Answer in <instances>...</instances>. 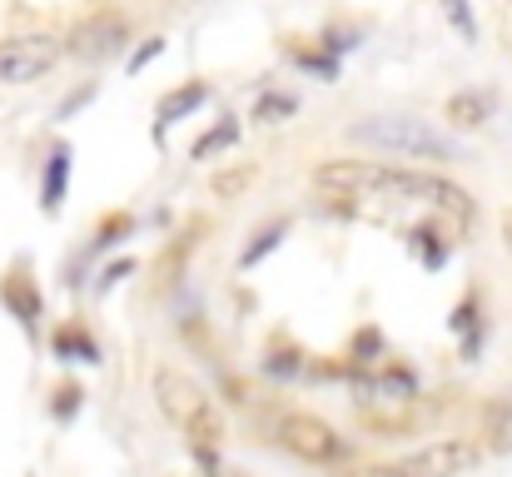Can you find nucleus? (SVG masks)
<instances>
[{
  "instance_id": "f257e3e1",
  "label": "nucleus",
  "mask_w": 512,
  "mask_h": 477,
  "mask_svg": "<svg viewBox=\"0 0 512 477\" xmlns=\"http://www.w3.org/2000/svg\"><path fill=\"white\" fill-rule=\"evenodd\" d=\"M314 184L319 189H334V194H373V199L438 204V209H453L458 219H473L468 189H458V184H448L438 174H423V169H388V164H368V159H334V164H319L314 169Z\"/></svg>"
},
{
  "instance_id": "f03ea898",
  "label": "nucleus",
  "mask_w": 512,
  "mask_h": 477,
  "mask_svg": "<svg viewBox=\"0 0 512 477\" xmlns=\"http://www.w3.org/2000/svg\"><path fill=\"white\" fill-rule=\"evenodd\" d=\"M150 383H155V403H160V413L170 418L194 448H219V443H224V418H219L214 398H209L189 373H179V368H155Z\"/></svg>"
},
{
  "instance_id": "7ed1b4c3",
  "label": "nucleus",
  "mask_w": 512,
  "mask_h": 477,
  "mask_svg": "<svg viewBox=\"0 0 512 477\" xmlns=\"http://www.w3.org/2000/svg\"><path fill=\"white\" fill-rule=\"evenodd\" d=\"M348 140L363 150H383V155H403V159H458V145L433 130L418 115H373L348 125Z\"/></svg>"
},
{
  "instance_id": "20e7f679",
  "label": "nucleus",
  "mask_w": 512,
  "mask_h": 477,
  "mask_svg": "<svg viewBox=\"0 0 512 477\" xmlns=\"http://www.w3.org/2000/svg\"><path fill=\"white\" fill-rule=\"evenodd\" d=\"M60 40L55 35H40V30H30V35H5L0 40V85H30V80H40L55 60H60Z\"/></svg>"
},
{
  "instance_id": "39448f33",
  "label": "nucleus",
  "mask_w": 512,
  "mask_h": 477,
  "mask_svg": "<svg viewBox=\"0 0 512 477\" xmlns=\"http://www.w3.org/2000/svg\"><path fill=\"white\" fill-rule=\"evenodd\" d=\"M279 443H284L299 463H339L343 448H348L339 438V428L324 423V418H314V413H289V418L279 423Z\"/></svg>"
},
{
  "instance_id": "423d86ee",
  "label": "nucleus",
  "mask_w": 512,
  "mask_h": 477,
  "mask_svg": "<svg viewBox=\"0 0 512 477\" xmlns=\"http://www.w3.org/2000/svg\"><path fill=\"white\" fill-rule=\"evenodd\" d=\"M130 45V20L125 15H90V20H80L75 30H70V55L75 60H90V65H100V60H110V55H120Z\"/></svg>"
},
{
  "instance_id": "0eeeda50",
  "label": "nucleus",
  "mask_w": 512,
  "mask_h": 477,
  "mask_svg": "<svg viewBox=\"0 0 512 477\" xmlns=\"http://www.w3.org/2000/svg\"><path fill=\"white\" fill-rule=\"evenodd\" d=\"M478 443H468V438H438V443H428V448H418L413 458H403L398 468L403 477H463L468 468H478Z\"/></svg>"
},
{
  "instance_id": "6e6552de",
  "label": "nucleus",
  "mask_w": 512,
  "mask_h": 477,
  "mask_svg": "<svg viewBox=\"0 0 512 477\" xmlns=\"http://www.w3.org/2000/svg\"><path fill=\"white\" fill-rule=\"evenodd\" d=\"M65 189H70V145H50V159H45V179H40V209L45 214H60L65 204Z\"/></svg>"
},
{
  "instance_id": "1a4fd4ad",
  "label": "nucleus",
  "mask_w": 512,
  "mask_h": 477,
  "mask_svg": "<svg viewBox=\"0 0 512 477\" xmlns=\"http://www.w3.org/2000/svg\"><path fill=\"white\" fill-rule=\"evenodd\" d=\"M209 100V85L204 80H194V85H184V90H174V95H165L160 100V130H170V125H179L189 110H199Z\"/></svg>"
},
{
  "instance_id": "9d476101",
  "label": "nucleus",
  "mask_w": 512,
  "mask_h": 477,
  "mask_svg": "<svg viewBox=\"0 0 512 477\" xmlns=\"http://www.w3.org/2000/svg\"><path fill=\"white\" fill-rule=\"evenodd\" d=\"M458 130H478L483 120H488V100L483 95H473V90H463V95H453L448 100V110H443Z\"/></svg>"
},
{
  "instance_id": "9b49d317",
  "label": "nucleus",
  "mask_w": 512,
  "mask_h": 477,
  "mask_svg": "<svg viewBox=\"0 0 512 477\" xmlns=\"http://www.w3.org/2000/svg\"><path fill=\"white\" fill-rule=\"evenodd\" d=\"M284 239H289V224H284V219H274V224H264V229L254 234V244H249V249L239 254V269H254L259 259H269V254H274V249H279Z\"/></svg>"
},
{
  "instance_id": "f8f14e48",
  "label": "nucleus",
  "mask_w": 512,
  "mask_h": 477,
  "mask_svg": "<svg viewBox=\"0 0 512 477\" xmlns=\"http://www.w3.org/2000/svg\"><path fill=\"white\" fill-rule=\"evenodd\" d=\"M55 353H60L65 363H100L95 338H90V333H80V328H60V333H55Z\"/></svg>"
},
{
  "instance_id": "ddd939ff",
  "label": "nucleus",
  "mask_w": 512,
  "mask_h": 477,
  "mask_svg": "<svg viewBox=\"0 0 512 477\" xmlns=\"http://www.w3.org/2000/svg\"><path fill=\"white\" fill-rule=\"evenodd\" d=\"M234 140H239V120H219L209 135H199V140H194V150H189V155L194 159H214L219 150H229Z\"/></svg>"
},
{
  "instance_id": "4468645a",
  "label": "nucleus",
  "mask_w": 512,
  "mask_h": 477,
  "mask_svg": "<svg viewBox=\"0 0 512 477\" xmlns=\"http://www.w3.org/2000/svg\"><path fill=\"white\" fill-rule=\"evenodd\" d=\"M294 110H299V100H294V95L269 90V95H259V105H254V115H249V120H259V125H279V120H289Z\"/></svg>"
},
{
  "instance_id": "2eb2a0df",
  "label": "nucleus",
  "mask_w": 512,
  "mask_h": 477,
  "mask_svg": "<svg viewBox=\"0 0 512 477\" xmlns=\"http://www.w3.org/2000/svg\"><path fill=\"white\" fill-rule=\"evenodd\" d=\"M0 299L20 314V323H35V289H30V284H20V274L0 284Z\"/></svg>"
},
{
  "instance_id": "dca6fc26",
  "label": "nucleus",
  "mask_w": 512,
  "mask_h": 477,
  "mask_svg": "<svg viewBox=\"0 0 512 477\" xmlns=\"http://www.w3.org/2000/svg\"><path fill=\"white\" fill-rule=\"evenodd\" d=\"M413 249L423 254V264H428V269H443V264H448V244H438V234H433V229H413Z\"/></svg>"
},
{
  "instance_id": "f3484780",
  "label": "nucleus",
  "mask_w": 512,
  "mask_h": 477,
  "mask_svg": "<svg viewBox=\"0 0 512 477\" xmlns=\"http://www.w3.org/2000/svg\"><path fill=\"white\" fill-rule=\"evenodd\" d=\"M443 15L463 30V40H473L478 35V25H473V10H468V0H443Z\"/></svg>"
},
{
  "instance_id": "a211bd4d",
  "label": "nucleus",
  "mask_w": 512,
  "mask_h": 477,
  "mask_svg": "<svg viewBox=\"0 0 512 477\" xmlns=\"http://www.w3.org/2000/svg\"><path fill=\"white\" fill-rule=\"evenodd\" d=\"M264 368H269L274 378H279V373H284V378H294L304 363H299V348H284V353H269V358H264Z\"/></svg>"
},
{
  "instance_id": "6ab92c4d",
  "label": "nucleus",
  "mask_w": 512,
  "mask_h": 477,
  "mask_svg": "<svg viewBox=\"0 0 512 477\" xmlns=\"http://www.w3.org/2000/svg\"><path fill=\"white\" fill-rule=\"evenodd\" d=\"M75 403H80V388H75V383H65V388H60V393H55V418H60V423H65V418H70V413H75Z\"/></svg>"
},
{
  "instance_id": "aec40b11",
  "label": "nucleus",
  "mask_w": 512,
  "mask_h": 477,
  "mask_svg": "<svg viewBox=\"0 0 512 477\" xmlns=\"http://www.w3.org/2000/svg\"><path fill=\"white\" fill-rule=\"evenodd\" d=\"M160 50H165V35H155V40H145V45L135 50V60H130V70H145V65H150V60H155Z\"/></svg>"
},
{
  "instance_id": "412c9836",
  "label": "nucleus",
  "mask_w": 512,
  "mask_h": 477,
  "mask_svg": "<svg viewBox=\"0 0 512 477\" xmlns=\"http://www.w3.org/2000/svg\"><path fill=\"white\" fill-rule=\"evenodd\" d=\"M348 477H403V468L398 463H388V468L378 463V468H358V473H348Z\"/></svg>"
}]
</instances>
